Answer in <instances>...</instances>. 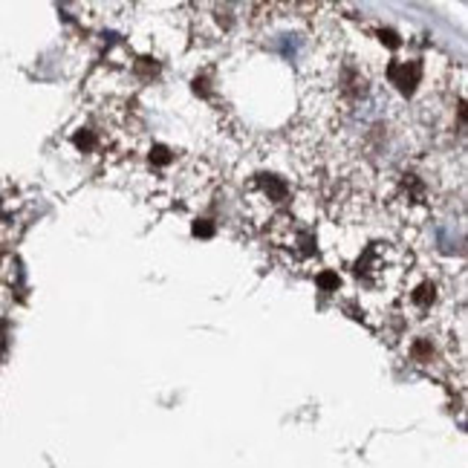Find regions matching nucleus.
Segmentation results:
<instances>
[{"mask_svg":"<svg viewBox=\"0 0 468 468\" xmlns=\"http://www.w3.org/2000/svg\"><path fill=\"white\" fill-rule=\"evenodd\" d=\"M388 78H391V85H396L402 93H410L417 87V81L422 78V64L414 58H408V61L396 58L388 67Z\"/></svg>","mask_w":468,"mask_h":468,"instance_id":"obj_3","label":"nucleus"},{"mask_svg":"<svg viewBox=\"0 0 468 468\" xmlns=\"http://www.w3.org/2000/svg\"><path fill=\"white\" fill-rule=\"evenodd\" d=\"M4 350H6V329L0 324V356H4Z\"/></svg>","mask_w":468,"mask_h":468,"instance_id":"obj_4","label":"nucleus"},{"mask_svg":"<svg viewBox=\"0 0 468 468\" xmlns=\"http://www.w3.org/2000/svg\"><path fill=\"white\" fill-rule=\"evenodd\" d=\"M356 278L370 292H393L410 278V255L396 243H374L356 260Z\"/></svg>","mask_w":468,"mask_h":468,"instance_id":"obj_1","label":"nucleus"},{"mask_svg":"<svg viewBox=\"0 0 468 468\" xmlns=\"http://www.w3.org/2000/svg\"><path fill=\"white\" fill-rule=\"evenodd\" d=\"M439 304H443V286H439V281L431 278V274H422V278H417L408 286V292H405L408 319H414V321L431 319V315L439 310Z\"/></svg>","mask_w":468,"mask_h":468,"instance_id":"obj_2","label":"nucleus"}]
</instances>
